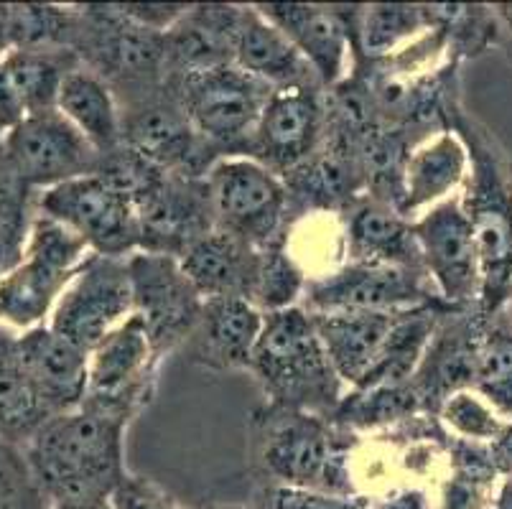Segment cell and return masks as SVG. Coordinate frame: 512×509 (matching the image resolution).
Listing matches in <instances>:
<instances>
[{
	"mask_svg": "<svg viewBox=\"0 0 512 509\" xmlns=\"http://www.w3.org/2000/svg\"><path fill=\"white\" fill-rule=\"evenodd\" d=\"M128 423L77 408L54 415L26 441L41 494L57 502L110 499L125 476Z\"/></svg>",
	"mask_w": 512,
	"mask_h": 509,
	"instance_id": "1",
	"label": "cell"
},
{
	"mask_svg": "<svg viewBox=\"0 0 512 509\" xmlns=\"http://www.w3.org/2000/svg\"><path fill=\"white\" fill-rule=\"evenodd\" d=\"M449 128L462 135L469 148V176L462 204L474 230L482 296L477 311L492 319L512 301V168L495 151L492 140L451 102Z\"/></svg>",
	"mask_w": 512,
	"mask_h": 509,
	"instance_id": "2",
	"label": "cell"
},
{
	"mask_svg": "<svg viewBox=\"0 0 512 509\" xmlns=\"http://www.w3.org/2000/svg\"><path fill=\"white\" fill-rule=\"evenodd\" d=\"M250 372L271 405L332 418L347 395L304 306L265 314Z\"/></svg>",
	"mask_w": 512,
	"mask_h": 509,
	"instance_id": "3",
	"label": "cell"
},
{
	"mask_svg": "<svg viewBox=\"0 0 512 509\" xmlns=\"http://www.w3.org/2000/svg\"><path fill=\"white\" fill-rule=\"evenodd\" d=\"M258 461L278 487L355 497L352 438L332 418L265 405L253 420Z\"/></svg>",
	"mask_w": 512,
	"mask_h": 509,
	"instance_id": "4",
	"label": "cell"
},
{
	"mask_svg": "<svg viewBox=\"0 0 512 509\" xmlns=\"http://www.w3.org/2000/svg\"><path fill=\"white\" fill-rule=\"evenodd\" d=\"M92 255L77 232L36 209L21 265L0 280V324L21 331L49 324L59 296Z\"/></svg>",
	"mask_w": 512,
	"mask_h": 509,
	"instance_id": "5",
	"label": "cell"
},
{
	"mask_svg": "<svg viewBox=\"0 0 512 509\" xmlns=\"http://www.w3.org/2000/svg\"><path fill=\"white\" fill-rule=\"evenodd\" d=\"M74 51L113 87L120 107L166 87V34L138 26L115 3L79 8Z\"/></svg>",
	"mask_w": 512,
	"mask_h": 509,
	"instance_id": "6",
	"label": "cell"
},
{
	"mask_svg": "<svg viewBox=\"0 0 512 509\" xmlns=\"http://www.w3.org/2000/svg\"><path fill=\"white\" fill-rule=\"evenodd\" d=\"M166 84L217 158L248 156L260 115L276 92L237 64L169 77Z\"/></svg>",
	"mask_w": 512,
	"mask_h": 509,
	"instance_id": "7",
	"label": "cell"
},
{
	"mask_svg": "<svg viewBox=\"0 0 512 509\" xmlns=\"http://www.w3.org/2000/svg\"><path fill=\"white\" fill-rule=\"evenodd\" d=\"M214 227L258 250L288 240L293 224L291 202L281 176L248 156L214 161L204 176Z\"/></svg>",
	"mask_w": 512,
	"mask_h": 509,
	"instance_id": "8",
	"label": "cell"
},
{
	"mask_svg": "<svg viewBox=\"0 0 512 509\" xmlns=\"http://www.w3.org/2000/svg\"><path fill=\"white\" fill-rule=\"evenodd\" d=\"M36 209L67 224L95 255L130 258L141 250L136 204L100 171L39 191Z\"/></svg>",
	"mask_w": 512,
	"mask_h": 509,
	"instance_id": "9",
	"label": "cell"
},
{
	"mask_svg": "<svg viewBox=\"0 0 512 509\" xmlns=\"http://www.w3.org/2000/svg\"><path fill=\"white\" fill-rule=\"evenodd\" d=\"M161 362L143 321L130 316L90 352V382L82 408L130 423L151 403Z\"/></svg>",
	"mask_w": 512,
	"mask_h": 509,
	"instance_id": "10",
	"label": "cell"
},
{
	"mask_svg": "<svg viewBox=\"0 0 512 509\" xmlns=\"http://www.w3.org/2000/svg\"><path fill=\"white\" fill-rule=\"evenodd\" d=\"M423 273L436 296L454 311H472L482 296V268L472 222L464 212L462 194L426 209L413 219Z\"/></svg>",
	"mask_w": 512,
	"mask_h": 509,
	"instance_id": "11",
	"label": "cell"
},
{
	"mask_svg": "<svg viewBox=\"0 0 512 509\" xmlns=\"http://www.w3.org/2000/svg\"><path fill=\"white\" fill-rule=\"evenodd\" d=\"M301 306L311 314L339 311H411L446 306L423 270L398 265L344 263L332 273L311 278Z\"/></svg>",
	"mask_w": 512,
	"mask_h": 509,
	"instance_id": "12",
	"label": "cell"
},
{
	"mask_svg": "<svg viewBox=\"0 0 512 509\" xmlns=\"http://www.w3.org/2000/svg\"><path fill=\"white\" fill-rule=\"evenodd\" d=\"M133 286V316L143 321L161 359L192 339L204 298L186 278L179 258L138 250L128 258Z\"/></svg>",
	"mask_w": 512,
	"mask_h": 509,
	"instance_id": "13",
	"label": "cell"
},
{
	"mask_svg": "<svg viewBox=\"0 0 512 509\" xmlns=\"http://www.w3.org/2000/svg\"><path fill=\"white\" fill-rule=\"evenodd\" d=\"M3 161L23 186L44 191L95 174L102 156L62 112L46 110L3 135Z\"/></svg>",
	"mask_w": 512,
	"mask_h": 509,
	"instance_id": "14",
	"label": "cell"
},
{
	"mask_svg": "<svg viewBox=\"0 0 512 509\" xmlns=\"http://www.w3.org/2000/svg\"><path fill=\"white\" fill-rule=\"evenodd\" d=\"M130 316L133 286L128 258L92 255L59 296L49 326L85 352H92Z\"/></svg>",
	"mask_w": 512,
	"mask_h": 509,
	"instance_id": "15",
	"label": "cell"
},
{
	"mask_svg": "<svg viewBox=\"0 0 512 509\" xmlns=\"http://www.w3.org/2000/svg\"><path fill=\"white\" fill-rule=\"evenodd\" d=\"M123 115V146L161 171L204 179L214 161L212 148L199 138L192 120L166 84L136 102L120 107Z\"/></svg>",
	"mask_w": 512,
	"mask_h": 509,
	"instance_id": "16",
	"label": "cell"
},
{
	"mask_svg": "<svg viewBox=\"0 0 512 509\" xmlns=\"http://www.w3.org/2000/svg\"><path fill=\"white\" fill-rule=\"evenodd\" d=\"M141 222V250L181 258L186 247L214 230V212L204 179L161 171L133 196Z\"/></svg>",
	"mask_w": 512,
	"mask_h": 509,
	"instance_id": "17",
	"label": "cell"
},
{
	"mask_svg": "<svg viewBox=\"0 0 512 509\" xmlns=\"http://www.w3.org/2000/svg\"><path fill=\"white\" fill-rule=\"evenodd\" d=\"M327 135V90L319 87L276 90L260 115V123L250 140L248 158H255L283 176L309 161L324 146Z\"/></svg>",
	"mask_w": 512,
	"mask_h": 509,
	"instance_id": "18",
	"label": "cell"
},
{
	"mask_svg": "<svg viewBox=\"0 0 512 509\" xmlns=\"http://www.w3.org/2000/svg\"><path fill=\"white\" fill-rule=\"evenodd\" d=\"M258 11L273 26L281 28L286 39L304 56V62L314 69L324 90H334L352 74L355 44L347 8L314 3H263Z\"/></svg>",
	"mask_w": 512,
	"mask_h": 509,
	"instance_id": "19",
	"label": "cell"
},
{
	"mask_svg": "<svg viewBox=\"0 0 512 509\" xmlns=\"http://www.w3.org/2000/svg\"><path fill=\"white\" fill-rule=\"evenodd\" d=\"M487 324L490 319H484L477 308L441 316L434 339L411 377V387L428 415H436L451 392L472 387L474 359Z\"/></svg>",
	"mask_w": 512,
	"mask_h": 509,
	"instance_id": "20",
	"label": "cell"
},
{
	"mask_svg": "<svg viewBox=\"0 0 512 509\" xmlns=\"http://www.w3.org/2000/svg\"><path fill=\"white\" fill-rule=\"evenodd\" d=\"M18 349L51 418L82 408L90 382V352L64 339L49 324L21 331Z\"/></svg>",
	"mask_w": 512,
	"mask_h": 509,
	"instance_id": "21",
	"label": "cell"
},
{
	"mask_svg": "<svg viewBox=\"0 0 512 509\" xmlns=\"http://www.w3.org/2000/svg\"><path fill=\"white\" fill-rule=\"evenodd\" d=\"M263 326L265 314L248 298H209L186 344L192 347L194 359L209 370L250 372Z\"/></svg>",
	"mask_w": 512,
	"mask_h": 509,
	"instance_id": "22",
	"label": "cell"
},
{
	"mask_svg": "<svg viewBox=\"0 0 512 509\" xmlns=\"http://www.w3.org/2000/svg\"><path fill=\"white\" fill-rule=\"evenodd\" d=\"M469 176V148L456 130L441 128L416 143L403 171V199L398 212L408 219L462 194Z\"/></svg>",
	"mask_w": 512,
	"mask_h": 509,
	"instance_id": "23",
	"label": "cell"
},
{
	"mask_svg": "<svg viewBox=\"0 0 512 509\" xmlns=\"http://www.w3.org/2000/svg\"><path fill=\"white\" fill-rule=\"evenodd\" d=\"M342 224L347 263L423 270L421 252L413 235V219L400 214L393 204L362 194L344 209Z\"/></svg>",
	"mask_w": 512,
	"mask_h": 509,
	"instance_id": "24",
	"label": "cell"
},
{
	"mask_svg": "<svg viewBox=\"0 0 512 509\" xmlns=\"http://www.w3.org/2000/svg\"><path fill=\"white\" fill-rule=\"evenodd\" d=\"M413 311V308H411ZM311 314V311H309ZM403 311H339L311 314L334 370L349 390L365 385L380 362Z\"/></svg>",
	"mask_w": 512,
	"mask_h": 509,
	"instance_id": "25",
	"label": "cell"
},
{
	"mask_svg": "<svg viewBox=\"0 0 512 509\" xmlns=\"http://www.w3.org/2000/svg\"><path fill=\"white\" fill-rule=\"evenodd\" d=\"M179 263L204 301L209 298H248L253 303L260 250L250 242L214 227L212 232L199 237L181 252Z\"/></svg>",
	"mask_w": 512,
	"mask_h": 509,
	"instance_id": "26",
	"label": "cell"
},
{
	"mask_svg": "<svg viewBox=\"0 0 512 509\" xmlns=\"http://www.w3.org/2000/svg\"><path fill=\"white\" fill-rule=\"evenodd\" d=\"M235 64L253 77L271 84L273 90L291 87H319L314 69L286 39L281 28L273 26L258 6H240L235 28Z\"/></svg>",
	"mask_w": 512,
	"mask_h": 509,
	"instance_id": "27",
	"label": "cell"
},
{
	"mask_svg": "<svg viewBox=\"0 0 512 509\" xmlns=\"http://www.w3.org/2000/svg\"><path fill=\"white\" fill-rule=\"evenodd\" d=\"M240 6H189L166 34V79L235 64Z\"/></svg>",
	"mask_w": 512,
	"mask_h": 509,
	"instance_id": "28",
	"label": "cell"
},
{
	"mask_svg": "<svg viewBox=\"0 0 512 509\" xmlns=\"http://www.w3.org/2000/svg\"><path fill=\"white\" fill-rule=\"evenodd\" d=\"M347 13L355 44V67L385 62L436 26L434 6L377 3L347 8Z\"/></svg>",
	"mask_w": 512,
	"mask_h": 509,
	"instance_id": "29",
	"label": "cell"
},
{
	"mask_svg": "<svg viewBox=\"0 0 512 509\" xmlns=\"http://www.w3.org/2000/svg\"><path fill=\"white\" fill-rule=\"evenodd\" d=\"M57 110L90 140L100 156L123 146V115L113 87L90 67L79 64L62 84Z\"/></svg>",
	"mask_w": 512,
	"mask_h": 509,
	"instance_id": "30",
	"label": "cell"
},
{
	"mask_svg": "<svg viewBox=\"0 0 512 509\" xmlns=\"http://www.w3.org/2000/svg\"><path fill=\"white\" fill-rule=\"evenodd\" d=\"M49 418L23 364L18 331L0 324V438L11 443L29 441Z\"/></svg>",
	"mask_w": 512,
	"mask_h": 509,
	"instance_id": "31",
	"label": "cell"
},
{
	"mask_svg": "<svg viewBox=\"0 0 512 509\" xmlns=\"http://www.w3.org/2000/svg\"><path fill=\"white\" fill-rule=\"evenodd\" d=\"M3 62L26 112L36 115V112L57 110L64 79L82 64V59L74 49H59V46L49 49L13 46L3 51Z\"/></svg>",
	"mask_w": 512,
	"mask_h": 509,
	"instance_id": "32",
	"label": "cell"
},
{
	"mask_svg": "<svg viewBox=\"0 0 512 509\" xmlns=\"http://www.w3.org/2000/svg\"><path fill=\"white\" fill-rule=\"evenodd\" d=\"M472 390L492 405L497 415L512 423V329L487 324L474 359Z\"/></svg>",
	"mask_w": 512,
	"mask_h": 509,
	"instance_id": "33",
	"label": "cell"
},
{
	"mask_svg": "<svg viewBox=\"0 0 512 509\" xmlns=\"http://www.w3.org/2000/svg\"><path fill=\"white\" fill-rule=\"evenodd\" d=\"M306 286H309V273L299 260L293 258L286 242L260 250V270L253 303L263 314H276V311L301 306Z\"/></svg>",
	"mask_w": 512,
	"mask_h": 509,
	"instance_id": "34",
	"label": "cell"
},
{
	"mask_svg": "<svg viewBox=\"0 0 512 509\" xmlns=\"http://www.w3.org/2000/svg\"><path fill=\"white\" fill-rule=\"evenodd\" d=\"M436 420L446 428V433L454 438L472 443H490L505 431L507 420L492 410V405L479 398L472 387L451 392L449 398L436 410Z\"/></svg>",
	"mask_w": 512,
	"mask_h": 509,
	"instance_id": "35",
	"label": "cell"
},
{
	"mask_svg": "<svg viewBox=\"0 0 512 509\" xmlns=\"http://www.w3.org/2000/svg\"><path fill=\"white\" fill-rule=\"evenodd\" d=\"M0 509H44V494L29 459L16 443L0 438Z\"/></svg>",
	"mask_w": 512,
	"mask_h": 509,
	"instance_id": "36",
	"label": "cell"
},
{
	"mask_svg": "<svg viewBox=\"0 0 512 509\" xmlns=\"http://www.w3.org/2000/svg\"><path fill=\"white\" fill-rule=\"evenodd\" d=\"M268 509H370L365 497H344V494L314 492V489L278 487L268 489Z\"/></svg>",
	"mask_w": 512,
	"mask_h": 509,
	"instance_id": "37",
	"label": "cell"
},
{
	"mask_svg": "<svg viewBox=\"0 0 512 509\" xmlns=\"http://www.w3.org/2000/svg\"><path fill=\"white\" fill-rule=\"evenodd\" d=\"M36 191L23 186L16 179L8 163L0 156V224H8L13 219L31 217L36 212Z\"/></svg>",
	"mask_w": 512,
	"mask_h": 509,
	"instance_id": "38",
	"label": "cell"
},
{
	"mask_svg": "<svg viewBox=\"0 0 512 509\" xmlns=\"http://www.w3.org/2000/svg\"><path fill=\"white\" fill-rule=\"evenodd\" d=\"M120 13L136 21L138 26L151 28L156 34H169L171 28L181 21L189 6H166V3H115Z\"/></svg>",
	"mask_w": 512,
	"mask_h": 509,
	"instance_id": "39",
	"label": "cell"
},
{
	"mask_svg": "<svg viewBox=\"0 0 512 509\" xmlns=\"http://www.w3.org/2000/svg\"><path fill=\"white\" fill-rule=\"evenodd\" d=\"M110 502H113V509H176L174 502L166 499L153 484L136 476H125Z\"/></svg>",
	"mask_w": 512,
	"mask_h": 509,
	"instance_id": "40",
	"label": "cell"
},
{
	"mask_svg": "<svg viewBox=\"0 0 512 509\" xmlns=\"http://www.w3.org/2000/svg\"><path fill=\"white\" fill-rule=\"evenodd\" d=\"M31 219H34V214L31 217L13 219L8 224H0V280L21 265L23 255H26Z\"/></svg>",
	"mask_w": 512,
	"mask_h": 509,
	"instance_id": "41",
	"label": "cell"
},
{
	"mask_svg": "<svg viewBox=\"0 0 512 509\" xmlns=\"http://www.w3.org/2000/svg\"><path fill=\"white\" fill-rule=\"evenodd\" d=\"M26 118H29V112L23 107L21 95H18L16 84L8 74L6 62H3V54H0V138L11 133Z\"/></svg>",
	"mask_w": 512,
	"mask_h": 509,
	"instance_id": "42",
	"label": "cell"
},
{
	"mask_svg": "<svg viewBox=\"0 0 512 509\" xmlns=\"http://www.w3.org/2000/svg\"><path fill=\"white\" fill-rule=\"evenodd\" d=\"M487 454H490L492 469L497 471V476L512 474V423H507L505 431L495 441L487 443Z\"/></svg>",
	"mask_w": 512,
	"mask_h": 509,
	"instance_id": "43",
	"label": "cell"
},
{
	"mask_svg": "<svg viewBox=\"0 0 512 509\" xmlns=\"http://www.w3.org/2000/svg\"><path fill=\"white\" fill-rule=\"evenodd\" d=\"M370 509H431L428 507V497L421 489H398V492L388 494L383 502H377Z\"/></svg>",
	"mask_w": 512,
	"mask_h": 509,
	"instance_id": "44",
	"label": "cell"
},
{
	"mask_svg": "<svg viewBox=\"0 0 512 509\" xmlns=\"http://www.w3.org/2000/svg\"><path fill=\"white\" fill-rule=\"evenodd\" d=\"M487 509H512V474H505L497 484V492Z\"/></svg>",
	"mask_w": 512,
	"mask_h": 509,
	"instance_id": "45",
	"label": "cell"
},
{
	"mask_svg": "<svg viewBox=\"0 0 512 509\" xmlns=\"http://www.w3.org/2000/svg\"><path fill=\"white\" fill-rule=\"evenodd\" d=\"M51 509H113L110 499H77V502H57Z\"/></svg>",
	"mask_w": 512,
	"mask_h": 509,
	"instance_id": "46",
	"label": "cell"
},
{
	"mask_svg": "<svg viewBox=\"0 0 512 509\" xmlns=\"http://www.w3.org/2000/svg\"><path fill=\"white\" fill-rule=\"evenodd\" d=\"M492 13H495L497 28H500V36H510V41H512V3L492 6Z\"/></svg>",
	"mask_w": 512,
	"mask_h": 509,
	"instance_id": "47",
	"label": "cell"
},
{
	"mask_svg": "<svg viewBox=\"0 0 512 509\" xmlns=\"http://www.w3.org/2000/svg\"><path fill=\"white\" fill-rule=\"evenodd\" d=\"M0 156H3V138H0Z\"/></svg>",
	"mask_w": 512,
	"mask_h": 509,
	"instance_id": "48",
	"label": "cell"
}]
</instances>
